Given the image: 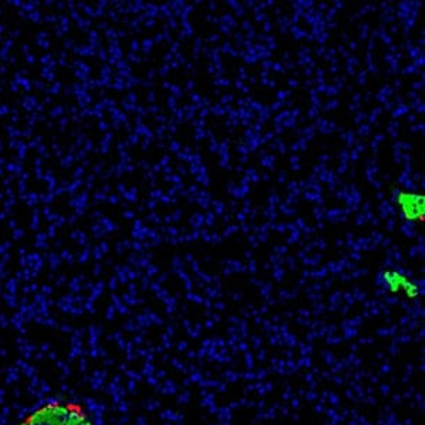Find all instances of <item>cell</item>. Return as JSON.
<instances>
[{
	"label": "cell",
	"mask_w": 425,
	"mask_h": 425,
	"mask_svg": "<svg viewBox=\"0 0 425 425\" xmlns=\"http://www.w3.org/2000/svg\"><path fill=\"white\" fill-rule=\"evenodd\" d=\"M384 283L386 287L394 292V294H398V292H404L407 297L409 298H414L418 295V288L417 285H414V283H411L405 276L400 275L398 272L395 271H387L384 273Z\"/></svg>",
	"instance_id": "3"
},
{
	"label": "cell",
	"mask_w": 425,
	"mask_h": 425,
	"mask_svg": "<svg viewBox=\"0 0 425 425\" xmlns=\"http://www.w3.org/2000/svg\"><path fill=\"white\" fill-rule=\"evenodd\" d=\"M19 425H95L85 409L77 401L50 400L32 409Z\"/></svg>",
	"instance_id": "1"
},
{
	"label": "cell",
	"mask_w": 425,
	"mask_h": 425,
	"mask_svg": "<svg viewBox=\"0 0 425 425\" xmlns=\"http://www.w3.org/2000/svg\"><path fill=\"white\" fill-rule=\"evenodd\" d=\"M397 202H398L405 218L412 220V221H419V223H422L425 220V207H424L425 200H424V196L400 193Z\"/></svg>",
	"instance_id": "2"
}]
</instances>
